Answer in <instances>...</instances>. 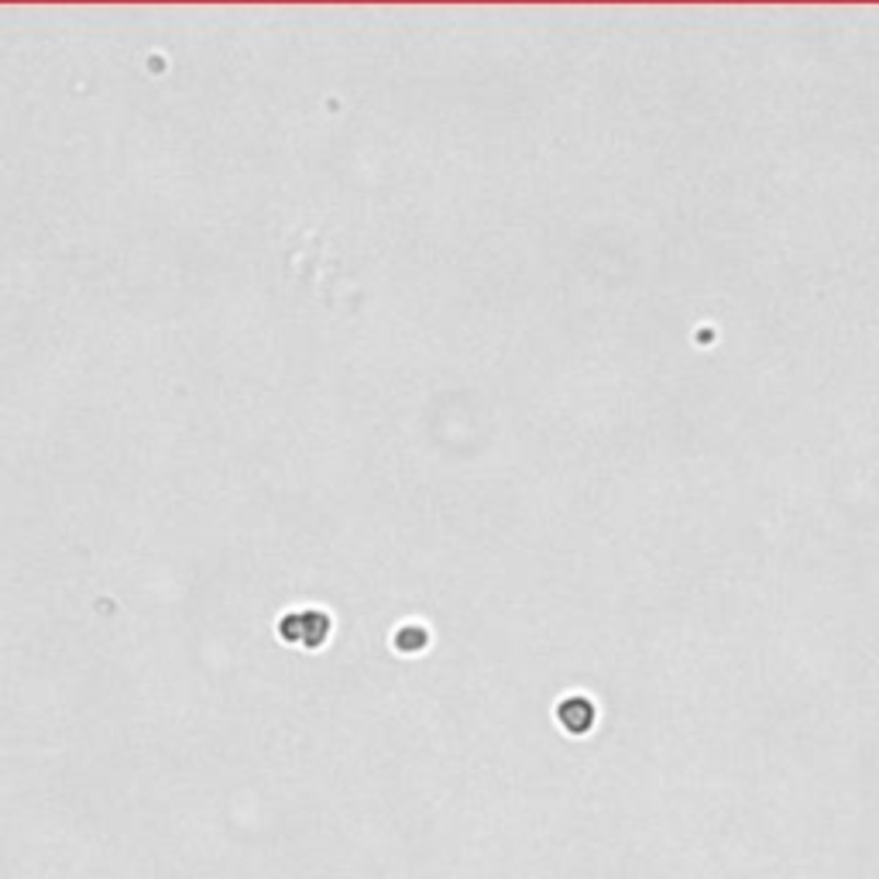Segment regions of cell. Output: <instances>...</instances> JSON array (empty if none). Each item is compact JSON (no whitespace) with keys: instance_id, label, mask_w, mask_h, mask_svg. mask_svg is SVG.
Listing matches in <instances>:
<instances>
[{"instance_id":"obj_1","label":"cell","mask_w":879,"mask_h":879,"mask_svg":"<svg viewBox=\"0 0 879 879\" xmlns=\"http://www.w3.org/2000/svg\"><path fill=\"white\" fill-rule=\"evenodd\" d=\"M560 721H563V729H571V732H587L594 721V708L584 697H571V701L560 705Z\"/></svg>"}]
</instances>
